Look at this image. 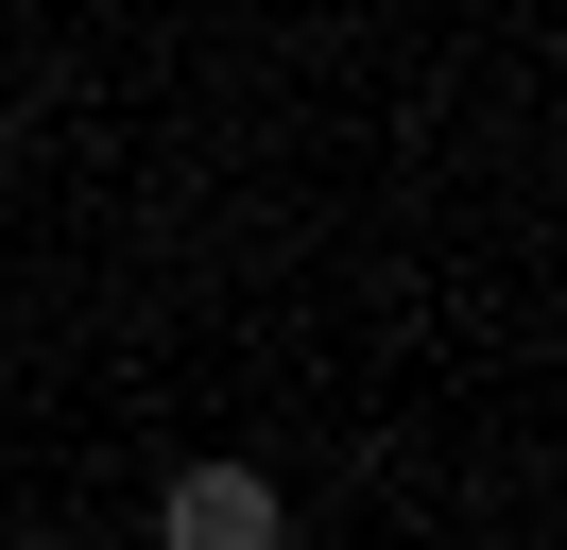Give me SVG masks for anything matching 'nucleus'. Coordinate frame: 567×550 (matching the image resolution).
Masks as SVG:
<instances>
[{
  "mask_svg": "<svg viewBox=\"0 0 567 550\" xmlns=\"http://www.w3.org/2000/svg\"><path fill=\"white\" fill-rule=\"evenodd\" d=\"M292 516H276V481L258 465H173L155 481V550H276Z\"/></svg>",
  "mask_w": 567,
  "mask_h": 550,
  "instance_id": "nucleus-1",
  "label": "nucleus"
},
{
  "mask_svg": "<svg viewBox=\"0 0 567 550\" xmlns=\"http://www.w3.org/2000/svg\"><path fill=\"white\" fill-rule=\"evenodd\" d=\"M0 172H18V103H0Z\"/></svg>",
  "mask_w": 567,
  "mask_h": 550,
  "instance_id": "nucleus-2",
  "label": "nucleus"
},
{
  "mask_svg": "<svg viewBox=\"0 0 567 550\" xmlns=\"http://www.w3.org/2000/svg\"><path fill=\"white\" fill-rule=\"evenodd\" d=\"M52 550H70V533H52Z\"/></svg>",
  "mask_w": 567,
  "mask_h": 550,
  "instance_id": "nucleus-3",
  "label": "nucleus"
}]
</instances>
